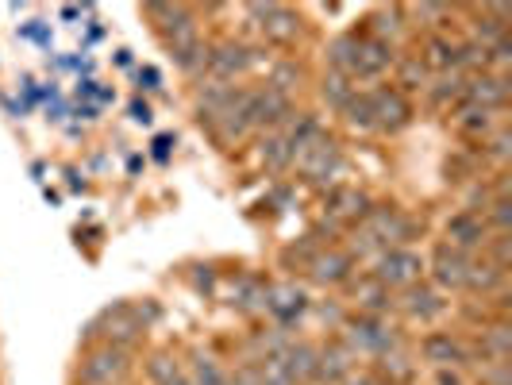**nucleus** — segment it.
<instances>
[{
    "label": "nucleus",
    "instance_id": "1",
    "mask_svg": "<svg viewBox=\"0 0 512 385\" xmlns=\"http://www.w3.org/2000/svg\"><path fill=\"white\" fill-rule=\"evenodd\" d=\"M293 166H297L301 181L312 185V189H328V185L335 189V178L343 174L347 162H343V151H339V139L320 131L312 143H305L301 151L293 154Z\"/></svg>",
    "mask_w": 512,
    "mask_h": 385
},
{
    "label": "nucleus",
    "instance_id": "29",
    "mask_svg": "<svg viewBox=\"0 0 512 385\" xmlns=\"http://www.w3.org/2000/svg\"><path fill=\"white\" fill-rule=\"evenodd\" d=\"M374 378H382L389 385H409L416 378V362L405 355V351H389V355H378L374 359Z\"/></svg>",
    "mask_w": 512,
    "mask_h": 385
},
{
    "label": "nucleus",
    "instance_id": "5",
    "mask_svg": "<svg viewBox=\"0 0 512 385\" xmlns=\"http://www.w3.org/2000/svg\"><path fill=\"white\" fill-rule=\"evenodd\" d=\"M262 62H266L262 47H247L239 39H224V43L208 47V74H212V81H235L239 74L255 70Z\"/></svg>",
    "mask_w": 512,
    "mask_h": 385
},
{
    "label": "nucleus",
    "instance_id": "40",
    "mask_svg": "<svg viewBox=\"0 0 512 385\" xmlns=\"http://www.w3.org/2000/svg\"><path fill=\"white\" fill-rule=\"evenodd\" d=\"M178 362L170 359V355H154L151 366H147V378H151L154 385H166L170 378H178Z\"/></svg>",
    "mask_w": 512,
    "mask_h": 385
},
{
    "label": "nucleus",
    "instance_id": "38",
    "mask_svg": "<svg viewBox=\"0 0 512 385\" xmlns=\"http://www.w3.org/2000/svg\"><path fill=\"white\" fill-rule=\"evenodd\" d=\"M482 220L493 235H509L512 228V201L509 197H489V205L482 208Z\"/></svg>",
    "mask_w": 512,
    "mask_h": 385
},
{
    "label": "nucleus",
    "instance_id": "25",
    "mask_svg": "<svg viewBox=\"0 0 512 385\" xmlns=\"http://www.w3.org/2000/svg\"><path fill=\"white\" fill-rule=\"evenodd\" d=\"M505 282H509V270L482 255V262L470 258V270H466V285L462 289H470V293H497V289H505Z\"/></svg>",
    "mask_w": 512,
    "mask_h": 385
},
{
    "label": "nucleus",
    "instance_id": "27",
    "mask_svg": "<svg viewBox=\"0 0 512 385\" xmlns=\"http://www.w3.org/2000/svg\"><path fill=\"white\" fill-rule=\"evenodd\" d=\"M266 293H270V285L262 282V278L243 274L231 285V305L239 308V312H247V316H255V312H266Z\"/></svg>",
    "mask_w": 512,
    "mask_h": 385
},
{
    "label": "nucleus",
    "instance_id": "24",
    "mask_svg": "<svg viewBox=\"0 0 512 385\" xmlns=\"http://www.w3.org/2000/svg\"><path fill=\"white\" fill-rule=\"evenodd\" d=\"M347 374H355V355L343 347V339H335L332 347L320 351V366H316V382L339 385Z\"/></svg>",
    "mask_w": 512,
    "mask_h": 385
},
{
    "label": "nucleus",
    "instance_id": "13",
    "mask_svg": "<svg viewBox=\"0 0 512 385\" xmlns=\"http://www.w3.org/2000/svg\"><path fill=\"white\" fill-rule=\"evenodd\" d=\"M451 128L459 139L466 143H486L493 131L501 128V116L497 112H489V108H474V104H459V108H451Z\"/></svg>",
    "mask_w": 512,
    "mask_h": 385
},
{
    "label": "nucleus",
    "instance_id": "2",
    "mask_svg": "<svg viewBox=\"0 0 512 385\" xmlns=\"http://www.w3.org/2000/svg\"><path fill=\"white\" fill-rule=\"evenodd\" d=\"M343 347L359 359V355H370V359H378V355H389V351H405V335L397 332V328H389L385 320L378 316H347L343 320Z\"/></svg>",
    "mask_w": 512,
    "mask_h": 385
},
{
    "label": "nucleus",
    "instance_id": "12",
    "mask_svg": "<svg viewBox=\"0 0 512 385\" xmlns=\"http://www.w3.org/2000/svg\"><path fill=\"white\" fill-rule=\"evenodd\" d=\"M509 101V74H470L466 77V89H462V104H474V108H489V112H501Z\"/></svg>",
    "mask_w": 512,
    "mask_h": 385
},
{
    "label": "nucleus",
    "instance_id": "15",
    "mask_svg": "<svg viewBox=\"0 0 512 385\" xmlns=\"http://www.w3.org/2000/svg\"><path fill=\"white\" fill-rule=\"evenodd\" d=\"M397 58H401L397 47H389V43H382V39H374V35L359 31V62H355V77L374 81V77H382L385 70H393ZM355 77H351V81H355Z\"/></svg>",
    "mask_w": 512,
    "mask_h": 385
},
{
    "label": "nucleus",
    "instance_id": "14",
    "mask_svg": "<svg viewBox=\"0 0 512 385\" xmlns=\"http://www.w3.org/2000/svg\"><path fill=\"white\" fill-rule=\"evenodd\" d=\"M432 282L436 289L443 293H459L462 285H466V270H470V255H462L455 247H447V243H439L436 251H432Z\"/></svg>",
    "mask_w": 512,
    "mask_h": 385
},
{
    "label": "nucleus",
    "instance_id": "39",
    "mask_svg": "<svg viewBox=\"0 0 512 385\" xmlns=\"http://www.w3.org/2000/svg\"><path fill=\"white\" fill-rule=\"evenodd\" d=\"M482 251H486L489 262H497V266H505V270L512 266V239L509 235H493V231H489V239H486V247H482Z\"/></svg>",
    "mask_w": 512,
    "mask_h": 385
},
{
    "label": "nucleus",
    "instance_id": "33",
    "mask_svg": "<svg viewBox=\"0 0 512 385\" xmlns=\"http://www.w3.org/2000/svg\"><path fill=\"white\" fill-rule=\"evenodd\" d=\"M262 162H266V170L270 174H282V170H289L293 166V151H289V143H285L282 131H270L266 139H262Z\"/></svg>",
    "mask_w": 512,
    "mask_h": 385
},
{
    "label": "nucleus",
    "instance_id": "16",
    "mask_svg": "<svg viewBox=\"0 0 512 385\" xmlns=\"http://www.w3.org/2000/svg\"><path fill=\"white\" fill-rule=\"evenodd\" d=\"M420 62L428 66V74H432V70H436V74H462V39H451L447 31L428 35Z\"/></svg>",
    "mask_w": 512,
    "mask_h": 385
},
{
    "label": "nucleus",
    "instance_id": "28",
    "mask_svg": "<svg viewBox=\"0 0 512 385\" xmlns=\"http://www.w3.org/2000/svg\"><path fill=\"white\" fill-rule=\"evenodd\" d=\"M324 54H328L332 74L355 77V62H359V31H343V35H335Z\"/></svg>",
    "mask_w": 512,
    "mask_h": 385
},
{
    "label": "nucleus",
    "instance_id": "47",
    "mask_svg": "<svg viewBox=\"0 0 512 385\" xmlns=\"http://www.w3.org/2000/svg\"><path fill=\"white\" fill-rule=\"evenodd\" d=\"M166 385H189V382H185V374H178V378H170Z\"/></svg>",
    "mask_w": 512,
    "mask_h": 385
},
{
    "label": "nucleus",
    "instance_id": "43",
    "mask_svg": "<svg viewBox=\"0 0 512 385\" xmlns=\"http://www.w3.org/2000/svg\"><path fill=\"white\" fill-rule=\"evenodd\" d=\"M212 278H216V274H212V266H197L193 285H197V289H212Z\"/></svg>",
    "mask_w": 512,
    "mask_h": 385
},
{
    "label": "nucleus",
    "instance_id": "37",
    "mask_svg": "<svg viewBox=\"0 0 512 385\" xmlns=\"http://www.w3.org/2000/svg\"><path fill=\"white\" fill-rule=\"evenodd\" d=\"M189 385H228V374L220 370V362H212L208 355H193L189 362Z\"/></svg>",
    "mask_w": 512,
    "mask_h": 385
},
{
    "label": "nucleus",
    "instance_id": "4",
    "mask_svg": "<svg viewBox=\"0 0 512 385\" xmlns=\"http://www.w3.org/2000/svg\"><path fill=\"white\" fill-rule=\"evenodd\" d=\"M251 20H258V31H262V39L266 43H274V47H293L301 35H305V24H301V16L293 12V8H285V4H247L243 8Z\"/></svg>",
    "mask_w": 512,
    "mask_h": 385
},
{
    "label": "nucleus",
    "instance_id": "41",
    "mask_svg": "<svg viewBox=\"0 0 512 385\" xmlns=\"http://www.w3.org/2000/svg\"><path fill=\"white\" fill-rule=\"evenodd\" d=\"M482 385H512L509 359H486L482 362Z\"/></svg>",
    "mask_w": 512,
    "mask_h": 385
},
{
    "label": "nucleus",
    "instance_id": "19",
    "mask_svg": "<svg viewBox=\"0 0 512 385\" xmlns=\"http://www.w3.org/2000/svg\"><path fill=\"white\" fill-rule=\"evenodd\" d=\"M393 308H401L409 320H439L443 312H447V301H443V293L432 289V285H409L405 293H401V301H393Z\"/></svg>",
    "mask_w": 512,
    "mask_h": 385
},
{
    "label": "nucleus",
    "instance_id": "3",
    "mask_svg": "<svg viewBox=\"0 0 512 385\" xmlns=\"http://www.w3.org/2000/svg\"><path fill=\"white\" fill-rule=\"evenodd\" d=\"M362 231L374 235V243L382 251H393V247H409L412 235H416V220H412L405 208L397 205H370L366 220H362Z\"/></svg>",
    "mask_w": 512,
    "mask_h": 385
},
{
    "label": "nucleus",
    "instance_id": "36",
    "mask_svg": "<svg viewBox=\"0 0 512 385\" xmlns=\"http://www.w3.org/2000/svg\"><path fill=\"white\" fill-rule=\"evenodd\" d=\"M320 97H324V104H332L335 112L343 108V104L355 97V85H351V77H343V74H324V81H320Z\"/></svg>",
    "mask_w": 512,
    "mask_h": 385
},
{
    "label": "nucleus",
    "instance_id": "23",
    "mask_svg": "<svg viewBox=\"0 0 512 385\" xmlns=\"http://www.w3.org/2000/svg\"><path fill=\"white\" fill-rule=\"evenodd\" d=\"M462 89H466V74H436L424 85V101L436 112H451L462 104Z\"/></svg>",
    "mask_w": 512,
    "mask_h": 385
},
{
    "label": "nucleus",
    "instance_id": "10",
    "mask_svg": "<svg viewBox=\"0 0 512 385\" xmlns=\"http://www.w3.org/2000/svg\"><path fill=\"white\" fill-rule=\"evenodd\" d=\"M443 243L447 247H455V251H462V255H474L478 247H486L489 239V228L486 220H482V212H474V208H459L447 224H443Z\"/></svg>",
    "mask_w": 512,
    "mask_h": 385
},
{
    "label": "nucleus",
    "instance_id": "18",
    "mask_svg": "<svg viewBox=\"0 0 512 385\" xmlns=\"http://www.w3.org/2000/svg\"><path fill=\"white\" fill-rule=\"evenodd\" d=\"M235 97H239V85H231V81H208L205 89L197 93V116H201V124H208V131L216 128L231 112Z\"/></svg>",
    "mask_w": 512,
    "mask_h": 385
},
{
    "label": "nucleus",
    "instance_id": "45",
    "mask_svg": "<svg viewBox=\"0 0 512 385\" xmlns=\"http://www.w3.org/2000/svg\"><path fill=\"white\" fill-rule=\"evenodd\" d=\"M143 81H147V89H158V74H154V70H143Z\"/></svg>",
    "mask_w": 512,
    "mask_h": 385
},
{
    "label": "nucleus",
    "instance_id": "8",
    "mask_svg": "<svg viewBox=\"0 0 512 385\" xmlns=\"http://www.w3.org/2000/svg\"><path fill=\"white\" fill-rule=\"evenodd\" d=\"M370 197L362 193L359 185H335L332 193L324 197V220L332 228H343V224H362L366 212H370Z\"/></svg>",
    "mask_w": 512,
    "mask_h": 385
},
{
    "label": "nucleus",
    "instance_id": "11",
    "mask_svg": "<svg viewBox=\"0 0 512 385\" xmlns=\"http://www.w3.org/2000/svg\"><path fill=\"white\" fill-rule=\"evenodd\" d=\"M420 355L432 362L436 370H459V366H470L474 347L462 343L459 335H451V332H432L420 343Z\"/></svg>",
    "mask_w": 512,
    "mask_h": 385
},
{
    "label": "nucleus",
    "instance_id": "21",
    "mask_svg": "<svg viewBox=\"0 0 512 385\" xmlns=\"http://www.w3.org/2000/svg\"><path fill=\"white\" fill-rule=\"evenodd\" d=\"M278 359H282L285 374H289V382H293V385H312V382H316L320 351H316L312 343H301V339H293V343L285 347Z\"/></svg>",
    "mask_w": 512,
    "mask_h": 385
},
{
    "label": "nucleus",
    "instance_id": "9",
    "mask_svg": "<svg viewBox=\"0 0 512 385\" xmlns=\"http://www.w3.org/2000/svg\"><path fill=\"white\" fill-rule=\"evenodd\" d=\"M370 104H374V128L378 131H405L412 124V101L405 93H397L393 85H378L370 89Z\"/></svg>",
    "mask_w": 512,
    "mask_h": 385
},
{
    "label": "nucleus",
    "instance_id": "20",
    "mask_svg": "<svg viewBox=\"0 0 512 385\" xmlns=\"http://www.w3.org/2000/svg\"><path fill=\"white\" fill-rule=\"evenodd\" d=\"M305 308H308V293L301 289V285H293V282L270 285V293H266V312L278 316L282 328L297 324V320L305 316Z\"/></svg>",
    "mask_w": 512,
    "mask_h": 385
},
{
    "label": "nucleus",
    "instance_id": "6",
    "mask_svg": "<svg viewBox=\"0 0 512 385\" xmlns=\"http://www.w3.org/2000/svg\"><path fill=\"white\" fill-rule=\"evenodd\" d=\"M128 366H131V355L124 347L101 343V347H93V351L81 359L77 378H81V385H112L128 374Z\"/></svg>",
    "mask_w": 512,
    "mask_h": 385
},
{
    "label": "nucleus",
    "instance_id": "48",
    "mask_svg": "<svg viewBox=\"0 0 512 385\" xmlns=\"http://www.w3.org/2000/svg\"><path fill=\"white\" fill-rule=\"evenodd\" d=\"M370 385H389V382H382V378H370Z\"/></svg>",
    "mask_w": 512,
    "mask_h": 385
},
{
    "label": "nucleus",
    "instance_id": "35",
    "mask_svg": "<svg viewBox=\"0 0 512 385\" xmlns=\"http://www.w3.org/2000/svg\"><path fill=\"white\" fill-rule=\"evenodd\" d=\"M405 16L409 20H420V24L428 27V35H439V31H447V20L455 16L447 4H416V8H405Z\"/></svg>",
    "mask_w": 512,
    "mask_h": 385
},
{
    "label": "nucleus",
    "instance_id": "7",
    "mask_svg": "<svg viewBox=\"0 0 512 385\" xmlns=\"http://www.w3.org/2000/svg\"><path fill=\"white\" fill-rule=\"evenodd\" d=\"M420 270H424V258L409 251V247H393V251H382L378 262H374V278L393 293V289H409V285L420 282Z\"/></svg>",
    "mask_w": 512,
    "mask_h": 385
},
{
    "label": "nucleus",
    "instance_id": "32",
    "mask_svg": "<svg viewBox=\"0 0 512 385\" xmlns=\"http://www.w3.org/2000/svg\"><path fill=\"white\" fill-rule=\"evenodd\" d=\"M339 116H343V124L351 131H374V104H370V89L359 93L355 89V97L339 108Z\"/></svg>",
    "mask_w": 512,
    "mask_h": 385
},
{
    "label": "nucleus",
    "instance_id": "46",
    "mask_svg": "<svg viewBox=\"0 0 512 385\" xmlns=\"http://www.w3.org/2000/svg\"><path fill=\"white\" fill-rule=\"evenodd\" d=\"M166 147H170V139H158V143H154V154H158V158H166Z\"/></svg>",
    "mask_w": 512,
    "mask_h": 385
},
{
    "label": "nucleus",
    "instance_id": "30",
    "mask_svg": "<svg viewBox=\"0 0 512 385\" xmlns=\"http://www.w3.org/2000/svg\"><path fill=\"white\" fill-rule=\"evenodd\" d=\"M478 351H482V359H509L512 355L509 320H493V324H486L482 335H478Z\"/></svg>",
    "mask_w": 512,
    "mask_h": 385
},
{
    "label": "nucleus",
    "instance_id": "34",
    "mask_svg": "<svg viewBox=\"0 0 512 385\" xmlns=\"http://www.w3.org/2000/svg\"><path fill=\"white\" fill-rule=\"evenodd\" d=\"M301 77H305L301 62H297V58H282V62H274V66H270V81H266V85H270L274 93L289 97V89H293V85H301Z\"/></svg>",
    "mask_w": 512,
    "mask_h": 385
},
{
    "label": "nucleus",
    "instance_id": "42",
    "mask_svg": "<svg viewBox=\"0 0 512 385\" xmlns=\"http://www.w3.org/2000/svg\"><path fill=\"white\" fill-rule=\"evenodd\" d=\"M436 385H466L459 370H436Z\"/></svg>",
    "mask_w": 512,
    "mask_h": 385
},
{
    "label": "nucleus",
    "instance_id": "44",
    "mask_svg": "<svg viewBox=\"0 0 512 385\" xmlns=\"http://www.w3.org/2000/svg\"><path fill=\"white\" fill-rule=\"evenodd\" d=\"M131 116H135L139 124H151V108H147V101H135V104H131Z\"/></svg>",
    "mask_w": 512,
    "mask_h": 385
},
{
    "label": "nucleus",
    "instance_id": "22",
    "mask_svg": "<svg viewBox=\"0 0 512 385\" xmlns=\"http://www.w3.org/2000/svg\"><path fill=\"white\" fill-rule=\"evenodd\" d=\"M347 285H351V297L359 301L362 316H378V320H382L385 312L393 308V293H389V289H385V285L378 282L374 274H362L359 282L351 278Z\"/></svg>",
    "mask_w": 512,
    "mask_h": 385
},
{
    "label": "nucleus",
    "instance_id": "26",
    "mask_svg": "<svg viewBox=\"0 0 512 385\" xmlns=\"http://www.w3.org/2000/svg\"><path fill=\"white\" fill-rule=\"evenodd\" d=\"M366 35H374V39H382L389 47H397V39L409 31V16H405V8H382V12H374L370 20H366Z\"/></svg>",
    "mask_w": 512,
    "mask_h": 385
},
{
    "label": "nucleus",
    "instance_id": "17",
    "mask_svg": "<svg viewBox=\"0 0 512 385\" xmlns=\"http://www.w3.org/2000/svg\"><path fill=\"white\" fill-rule=\"evenodd\" d=\"M308 278L316 285H347L355 278V258L339 247H328L308 262Z\"/></svg>",
    "mask_w": 512,
    "mask_h": 385
},
{
    "label": "nucleus",
    "instance_id": "31",
    "mask_svg": "<svg viewBox=\"0 0 512 385\" xmlns=\"http://www.w3.org/2000/svg\"><path fill=\"white\" fill-rule=\"evenodd\" d=\"M428 85V66L420 62V54H405V58H397V93H420Z\"/></svg>",
    "mask_w": 512,
    "mask_h": 385
}]
</instances>
